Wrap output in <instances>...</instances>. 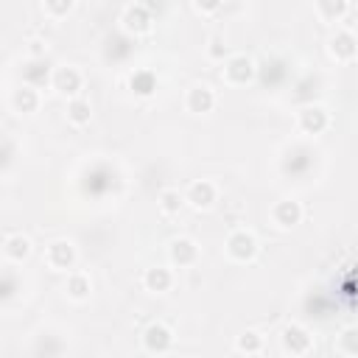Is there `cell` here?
<instances>
[{
	"label": "cell",
	"mask_w": 358,
	"mask_h": 358,
	"mask_svg": "<svg viewBox=\"0 0 358 358\" xmlns=\"http://www.w3.org/2000/svg\"><path fill=\"white\" fill-rule=\"evenodd\" d=\"M221 76H224L229 84H246V81L255 78V62H252L249 56H243V53H235V56H229V59L224 62Z\"/></svg>",
	"instance_id": "obj_1"
},
{
	"label": "cell",
	"mask_w": 358,
	"mask_h": 358,
	"mask_svg": "<svg viewBox=\"0 0 358 358\" xmlns=\"http://www.w3.org/2000/svg\"><path fill=\"white\" fill-rule=\"evenodd\" d=\"M227 252H229V257L232 260H252L255 255H257V241H255V235L252 232H246V229H235L229 238H227Z\"/></svg>",
	"instance_id": "obj_2"
},
{
	"label": "cell",
	"mask_w": 358,
	"mask_h": 358,
	"mask_svg": "<svg viewBox=\"0 0 358 358\" xmlns=\"http://www.w3.org/2000/svg\"><path fill=\"white\" fill-rule=\"evenodd\" d=\"M171 344H173V333L168 330V324H162V322H151L145 330H143V347L148 350V352H168L171 350Z\"/></svg>",
	"instance_id": "obj_3"
},
{
	"label": "cell",
	"mask_w": 358,
	"mask_h": 358,
	"mask_svg": "<svg viewBox=\"0 0 358 358\" xmlns=\"http://www.w3.org/2000/svg\"><path fill=\"white\" fill-rule=\"evenodd\" d=\"M45 263H48L53 271H67V268H73V263H76V249H73V243H67V241H53V243L45 249Z\"/></svg>",
	"instance_id": "obj_4"
},
{
	"label": "cell",
	"mask_w": 358,
	"mask_h": 358,
	"mask_svg": "<svg viewBox=\"0 0 358 358\" xmlns=\"http://www.w3.org/2000/svg\"><path fill=\"white\" fill-rule=\"evenodd\" d=\"M50 81H53V87H56L62 95H78V90H81V84H84L81 73H78L76 67H67V64L56 67L53 76H50Z\"/></svg>",
	"instance_id": "obj_5"
},
{
	"label": "cell",
	"mask_w": 358,
	"mask_h": 358,
	"mask_svg": "<svg viewBox=\"0 0 358 358\" xmlns=\"http://www.w3.org/2000/svg\"><path fill=\"white\" fill-rule=\"evenodd\" d=\"M168 257H171V263L179 266V268L193 266V263L199 260V246H196L190 238H176V241H171V246H168Z\"/></svg>",
	"instance_id": "obj_6"
},
{
	"label": "cell",
	"mask_w": 358,
	"mask_h": 358,
	"mask_svg": "<svg viewBox=\"0 0 358 358\" xmlns=\"http://www.w3.org/2000/svg\"><path fill=\"white\" fill-rule=\"evenodd\" d=\"M282 350L291 355H305L310 350V333L302 324H288L282 330Z\"/></svg>",
	"instance_id": "obj_7"
},
{
	"label": "cell",
	"mask_w": 358,
	"mask_h": 358,
	"mask_svg": "<svg viewBox=\"0 0 358 358\" xmlns=\"http://www.w3.org/2000/svg\"><path fill=\"white\" fill-rule=\"evenodd\" d=\"M185 103H187V109H190V112L204 115V112H210V109L215 106V92H213L207 84H196V87H190V90H187Z\"/></svg>",
	"instance_id": "obj_8"
},
{
	"label": "cell",
	"mask_w": 358,
	"mask_h": 358,
	"mask_svg": "<svg viewBox=\"0 0 358 358\" xmlns=\"http://www.w3.org/2000/svg\"><path fill=\"white\" fill-rule=\"evenodd\" d=\"M215 196H218V187L210 182V179H201V182H193L190 187H187V193H185V199L193 204V207H210L213 201H215Z\"/></svg>",
	"instance_id": "obj_9"
},
{
	"label": "cell",
	"mask_w": 358,
	"mask_h": 358,
	"mask_svg": "<svg viewBox=\"0 0 358 358\" xmlns=\"http://www.w3.org/2000/svg\"><path fill=\"white\" fill-rule=\"evenodd\" d=\"M327 112L322 109V106H305L302 112H299V129L302 131H308V134H319V131H324L327 129Z\"/></svg>",
	"instance_id": "obj_10"
},
{
	"label": "cell",
	"mask_w": 358,
	"mask_h": 358,
	"mask_svg": "<svg viewBox=\"0 0 358 358\" xmlns=\"http://www.w3.org/2000/svg\"><path fill=\"white\" fill-rule=\"evenodd\" d=\"M330 53L341 62H350L358 53V39L350 31H336V36L330 39Z\"/></svg>",
	"instance_id": "obj_11"
},
{
	"label": "cell",
	"mask_w": 358,
	"mask_h": 358,
	"mask_svg": "<svg viewBox=\"0 0 358 358\" xmlns=\"http://www.w3.org/2000/svg\"><path fill=\"white\" fill-rule=\"evenodd\" d=\"M123 25L131 31V34H145L151 28V14L145 11V6H129L123 11Z\"/></svg>",
	"instance_id": "obj_12"
},
{
	"label": "cell",
	"mask_w": 358,
	"mask_h": 358,
	"mask_svg": "<svg viewBox=\"0 0 358 358\" xmlns=\"http://www.w3.org/2000/svg\"><path fill=\"white\" fill-rule=\"evenodd\" d=\"M271 215H274V221L280 224V227H294V224H299L302 221V204L299 201H277L274 204V210H271Z\"/></svg>",
	"instance_id": "obj_13"
},
{
	"label": "cell",
	"mask_w": 358,
	"mask_h": 358,
	"mask_svg": "<svg viewBox=\"0 0 358 358\" xmlns=\"http://www.w3.org/2000/svg\"><path fill=\"white\" fill-rule=\"evenodd\" d=\"M3 255H6L8 260H25V257L31 255V241H28L22 232H11V235H6V241H3Z\"/></svg>",
	"instance_id": "obj_14"
},
{
	"label": "cell",
	"mask_w": 358,
	"mask_h": 358,
	"mask_svg": "<svg viewBox=\"0 0 358 358\" xmlns=\"http://www.w3.org/2000/svg\"><path fill=\"white\" fill-rule=\"evenodd\" d=\"M143 282H145V288H148V291L162 294V291H168V288H171L173 274H171V268H165V266H154V268H148V271L143 274Z\"/></svg>",
	"instance_id": "obj_15"
},
{
	"label": "cell",
	"mask_w": 358,
	"mask_h": 358,
	"mask_svg": "<svg viewBox=\"0 0 358 358\" xmlns=\"http://www.w3.org/2000/svg\"><path fill=\"white\" fill-rule=\"evenodd\" d=\"M11 103H14L17 112H34V109L39 106V92H36V87H34V84H22L20 90H14Z\"/></svg>",
	"instance_id": "obj_16"
},
{
	"label": "cell",
	"mask_w": 358,
	"mask_h": 358,
	"mask_svg": "<svg viewBox=\"0 0 358 358\" xmlns=\"http://www.w3.org/2000/svg\"><path fill=\"white\" fill-rule=\"evenodd\" d=\"M90 117H92V106H90V101L81 98V95H73L70 103H67V120L76 123V126H84V123H90Z\"/></svg>",
	"instance_id": "obj_17"
},
{
	"label": "cell",
	"mask_w": 358,
	"mask_h": 358,
	"mask_svg": "<svg viewBox=\"0 0 358 358\" xmlns=\"http://www.w3.org/2000/svg\"><path fill=\"white\" fill-rule=\"evenodd\" d=\"M347 8H350L347 0H316V11H319V17L327 20V22H338V20L347 14Z\"/></svg>",
	"instance_id": "obj_18"
},
{
	"label": "cell",
	"mask_w": 358,
	"mask_h": 358,
	"mask_svg": "<svg viewBox=\"0 0 358 358\" xmlns=\"http://www.w3.org/2000/svg\"><path fill=\"white\" fill-rule=\"evenodd\" d=\"M64 291L73 299H87L90 296V277L81 274V271H70L67 274V282H64Z\"/></svg>",
	"instance_id": "obj_19"
},
{
	"label": "cell",
	"mask_w": 358,
	"mask_h": 358,
	"mask_svg": "<svg viewBox=\"0 0 358 358\" xmlns=\"http://www.w3.org/2000/svg\"><path fill=\"white\" fill-rule=\"evenodd\" d=\"M185 201H187V199H185L179 190H173V187H168V190L159 193V210H162V215H176Z\"/></svg>",
	"instance_id": "obj_20"
},
{
	"label": "cell",
	"mask_w": 358,
	"mask_h": 358,
	"mask_svg": "<svg viewBox=\"0 0 358 358\" xmlns=\"http://www.w3.org/2000/svg\"><path fill=\"white\" fill-rule=\"evenodd\" d=\"M235 350H238V352H246V355H255V352H260V350H263V338H260L255 330H246V333H241V336H238Z\"/></svg>",
	"instance_id": "obj_21"
},
{
	"label": "cell",
	"mask_w": 358,
	"mask_h": 358,
	"mask_svg": "<svg viewBox=\"0 0 358 358\" xmlns=\"http://www.w3.org/2000/svg\"><path fill=\"white\" fill-rule=\"evenodd\" d=\"M336 350H338L341 355H358V327H347V330H341Z\"/></svg>",
	"instance_id": "obj_22"
},
{
	"label": "cell",
	"mask_w": 358,
	"mask_h": 358,
	"mask_svg": "<svg viewBox=\"0 0 358 358\" xmlns=\"http://www.w3.org/2000/svg\"><path fill=\"white\" fill-rule=\"evenodd\" d=\"M129 84H131V90H134L137 95H151V92H154V76H151L148 70H137V73H131Z\"/></svg>",
	"instance_id": "obj_23"
},
{
	"label": "cell",
	"mask_w": 358,
	"mask_h": 358,
	"mask_svg": "<svg viewBox=\"0 0 358 358\" xmlns=\"http://www.w3.org/2000/svg\"><path fill=\"white\" fill-rule=\"evenodd\" d=\"M42 6H45V11L50 14V17H64L70 8H73V0H42Z\"/></svg>",
	"instance_id": "obj_24"
},
{
	"label": "cell",
	"mask_w": 358,
	"mask_h": 358,
	"mask_svg": "<svg viewBox=\"0 0 358 358\" xmlns=\"http://www.w3.org/2000/svg\"><path fill=\"white\" fill-rule=\"evenodd\" d=\"M210 56H218V59H224V56H227V48L221 45V39H218V36H213V39H210Z\"/></svg>",
	"instance_id": "obj_25"
},
{
	"label": "cell",
	"mask_w": 358,
	"mask_h": 358,
	"mask_svg": "<svg viewBox=\"0 0 358 358\" xmlns=\"http://www.w3.org/2000/svg\"><path fill=\"white\" fill-rule=\"evenodd\" d=\"M45 50H48V45H45V42H39V39H34V42H31V48H28V53H31L34 59H36V56H45Z\"/></svg>",
	"instance_id": "obj_26"
},
{
	"label": "cell",
	"mask_w": 358,
	"mask_h": 358,
	"mask_svg": "<svg viewBox=\"0 0 358 358\" xmlns=\"http://www.w3.org/2000/svg\"><path fill=\"white\" fill-rule=\"evenodd\" d=\"M196 6H199L201 11H207V14H213V11L221 6V0H196Z\"/></svg>",
	"instance_id": "obj_27"
}]
</instances>
